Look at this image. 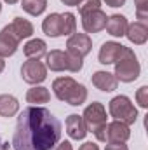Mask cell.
<instances>
[{"label":"cell","mask_w":148,"mask_h":150,"mask_svg":"<svg viewBox=\"0 0 148 150\" xmlns=\"http://www.w3.org/2000/svg\"><path fill=\"white\" fill-rule=\"evenodd\" d=\"M63 127L58 117L45 107H28L18 117L12 147L14 150H54Z\"/></svg>","instance_id":"obj_1"},{"label":"cell","mask_w":148,"mask_h":150,"mask_svg":"<svg viewBox=\"0 0 148 150\" xmlns=\"http://www.w3.org/2000/svg\"><path fill=\"white\" fill-rule=\"evenodd\" d=\"M52 91L58 100H61L72 107H80L87 100L85 86L78 84L72 77H58L52 82Z\"/></svg>","instance_id":"obj_2"},{"label":"cell","mask_w":148,"mask_h":150,"mask_svg":"<svg viewBox=\"0 0 148 150\" xmlns=\"http://www.w3.org/2000/svg\"><path fill=\"white\" fill-rule=\"evenodd\" d=\"M84 122H85V127H87V133H94L96 140L98 142H106V110L101 103L94 101L91 103L82 115Z\"/></svg>","instance_id":"obj_3"},{"label":"cell","mask_w":148,"mask_h":150,"mask_svg":"<svg viewBox=\"0 0 148 150\" xmlns=\"http://www.w3.org/2000/svg\"><path fill=\"white\" fill-rule=\"evenodd\" d=\"M140 72H141V67L134 51L129 47H124L122 56L115 61V74H113L115 79L120 82H134L140 77Z\"/></svg>","instance_id":"obj_4"},{"label":"cell","mask_w":148,"mask_h":150,"mask_svg":"<svg viewBox=\"0 0 148 150\" xmlns=\"http://www.w3.org/2000/svg\"><path fill=\"white\" fill-rule=\"evenodd\" d=\"M49 70L52 72H80L82 67H84V58H78L68 51H59V49H54L47 54V65H45Z\"/></svg>","instance_id":"obj_5"},{"label":"cell","mask_w":148,"mask_h":150,"mask_svg":"<svg viewBox=\"0 0 148 150\" xmlns=\"http://www.w3.org/2000/svg\"><path fill=\"white\" fill-rule=\"evenodd\" d=\"M108 110H110V115L115 119V120H120L127 126L134 124L136 119H138V110L136 107L132 105V101L127 98V96H115L108 105Z\"/></svg>","instance_id":"obj_6"},{"label":"cell","mask_w":148,"mask_h":150,"mask_svg":"<svg viewBox=\"0 0 148 150\" xmlns=\"http://www.w3.org/2000/svg\"><path fill=\"white\" fill-rule=\"evenodd\" d=\"M21 77L28 84H40L47 79V67L38 59H28L21 67Z\"/></svg>","instance_id":"obj_7"},{"label":"cell","mask_w":148,"mask_h":150,"mask_svg":"<svg viewBox=\"0 0 148 150\" xmlns=\"http://www.w3.org/2000/svg\"><path fill=\"white\" fill-rule=\"evenodd\" d=\"M92 49V40L87 33H77L75 32L73 35H70V38L66 40V51L72 52L78 58H84L91 52Z\"/></svg>","instance_id":"obj_8"},{"label":"cell","mask_w":148,"mask_h":150,"mask_svg":"<svg viewBox=\"0 0 148 150\" xmlns=\"http://www.w3.org/2000/svg\"><path fill=\"white\" fill-rule=\"evenodd\" d=\"M106 19H108L106 12H103L101 9H96V11L82 14V26H84L85 33H98V32L105 30Z\"/></svg>","instance_id":"obj_9"},{"label":"cell","mask_w":148,"mask_h":150,"mask_svg":"<svg viewBox=\"0 0 148 150\" xmlns=\"http://www.w3.org/2000/svg\"><path fill=\"white\" fill-rule=\"evenodd\" d=\"M105 131H106V143H125L131 136L129 126L120 120H113L106 124Z\"/></svg>","instance_id":"obj_10"},{"label":"cell","mask_w":148,"mask_h":150,"mask_svg":"<svg viewBox=\"0 0 148 150\" xmlns=\"http://www.w3.org/2000/svg\"><path fill=\"white\" fill-rule=\"evenodd\" d=\"M124 47L125 45H122L118 42H105L101 45V49H99V54H98L99 63L101 65H111V63H115L122 56Z\"/></svg>","instance_id":"obj_11"},{"label":"cell","mask_w":148,"mask_h":150,"mask_svg":"<svg viewBox=\"0 0 148 150\" xmlns=\"http://www.w3.org/2000/svg\"><path fill=\"white\" fill-rule=\"evenodd\" d=\"M5 28L9 30V33L18 42H21L23 38H28L33 35V25L28 19H23V18H14V21L11 25H7Z\"/></svg>","instance_id":"obj_12"},{"label":"cell","mask_w":148,"mask_h":150,"mask_svg":"<svg viewBox=\"0 0 148 150\" xmlns=\"http://www.w3.org/2000/svg\"><path fill=\"white\" fill-rule=\"evenodd\" d=\"M65 126H66L68 136L73 138V140H84L85 134H87V127H85V122H84L82 115H77V113L68 115Z\"/></svg>","instance_id":"obj_13"},{"label":"cell","mask_w":148,"mask_h":150,"mask_svg":"<svg viewBox=\"0 0 148 150\" xmlns=\"http://www.w3.org/2000/svg\"><path fill=\"white\" fill-rule=\"evenodd\" d=\"M92 86L98 87L99 91H105V93H111L117 89L118 86V80L115 79V75L110 74V72H94L92 74Z\"/></svg>","instance_id":"obj_14"},{"label":"cell","mask_w":148,"mask_h":150,"mask_svg":"<svg viewBox=\"0 0 148 150\" xmlns=\"http://www.w3.org/2000/svg\"><path fill=\"white\" fill-rule=\"evenodd\" d=\"M125 37L129 38L132 44H136V45H143V44L147 42V38H148L147 23H143V21H134V23L127 25Z\"/></svg>","instance_id":"obj_15"},{"label":"cell","mask_w":148,"mask_h":150,"mask_svg":"<svg viewBox=\"0 0 148 150\" xmlns=\"http://www.w3.org/2000/svg\"><path fill=\"white\" fill-rule=\"evenodd\" d=\"M42 30L47 37H61L63 35V16L58 12L49 14L42 23Z\"/></svg>","instance_id":"obj_16"},{"label":"cell","mask_w":148,"mask_h":150,"mask_svg":"<svg viewBox=\"0 0 148 150\" xmlns=\"http://www.w3.org/2000/svg\"><path fill=\"white\" fill-rule=\"evenodd\" d=\"M127 19H125V16H122V14H113L110 16L108 19H106V30H108V33H110L111 37H124L125 35V30H127Z\"/></svg>","instance_id":"obj_17"},{"label":"cell","mask_w":148,"mask_h":150,"mask_svg":"<svg viewBox=\"0 0 148 150\" xmlns=\"http://www.w3.org/2000/svg\"><path fill=\"white\" fill-rule=\"evenodd\" d=\"M18 44H19V42L12 37V35L9 33V30L4 26L2 32H0V56H2V58L12 56V54L18 51Z\"/></svg>","instance_id":"obj_18"},{"label":"cell","mask_w":148,"mask_h":150,"mask_svg":"<svg viewBox=\"0 0 148 150\" xmlns=\"http://www.w3.org/2000/svg\"><path fill=\"white\" fill-rule=\"evenodd\" d=\"M23 52H25V56H26L28 59H40L42 56L47 54V45H45L44 40L33 38V40H30V42L25 44Z\"/></svg>","instance_id":"obj_19"},{"label":"cell","mask_w":148,"mask_h":150,"mask_svg":"<svg viewBox=\"0 0 148 150\" xmlns=\"http://www.w3.org/2000/svg\"><path fill=\"white\" fill-rule=\"evenodd\" d=\"M19 110V101L11 94H0V115L12 117Z\"/></svg>","instance_id":"obj_20"},{"label":"cell","mask_w":148,"mask_h":150,"mask_svg":"<svg viewBox=\"0 0 148 150\" xmlns=\"http://www.w3.org/2000/svg\"><path fill=\"white\" fill-rule=\"evenodd\" d=\"M49 100H51V93L47 87H42V86H35L26 93V101L32 105H42V103H47Z\"/></svg>","instance_id":"obj_21"},{"label":"cell","mask_w":148,"mask_h":150,"mask_svg":"<svg viewBox=\"0 0 148 150\" xmlns=\"http://www.w3.org/2000/svg\"><path fill=\"white\" fill-rule=\"evenodd\" d=\"M21 7L32 16H40L47 7V0H21Z\"/></svg>","instance_id":"obj_22"},{"label":"cell","mask_w":148,"mask_h":150,"mask_svg":"<svg viewBox=\"0 0 148 150\" xmlns=\"http://www.w3.org/2000/svg\"><path fill=\"white\" fill-rule=\"evenodd\" d=\"M63 16V35H73L77 30V19L72 12H65Z\"/></svg>","instance_id":"obj_23"},{"label":"cell","mask_w":148,"mask_h":150,"mask_svg":"<svg viewBox=\"0 0 148 150\" xmlns=\"http://www.w3.org/2000/svg\"><path fill=\"white\" fill-rule=\"evenodd\" d=\"M77 7H78V12H80V16H82V14H85V12L101 9V0H82Z\"/></svg>","instance_id":"obj_24"},{"label":"cell","mask_w":148,"mask_h":150,"mask_svg":"<svg viewBox=\"0 0 148 150\" xmlns=\"http://www.w3.org/2000/svg\"><path fill=\"white\" fill-rule=\"evenodd\" d=\"M134 5H136V16L140 21L147 23L148 19V0H134Z\"/></svg>","instance_id":"obj_25"},{"label":"cell","mask_w":148,"mask_h":150,"mask_svg":"<svg viewBox=\"0 0 148 150\" xmlns=\"http://www.w3.org/2000/svg\"><path fill=\"white\" fill-rule=\"evenodd\" d=\"M136 100H138V105H140L141 108H147L148 107V87L147 86H143V87L138 89V93H136Z\"/></svg>","instance_id":"obj_26"},{"label":"cell","mask_w":148,"mask_h":150,"mask_svg":"<svg viewBox=\"0 0 148 150\" xmlns=\"http://www.w3.org/2000/svg\"><path fill=\"white\" fill-rule=\"evenodd\" d=\"M105 150H129L125 143H108Z\"/></svg>","instance_id":"obj_27"},{"label":"cell","mask_w":148,"mask_h":150,"mask_svg":"<svg viewBox=\"0 0 148 150\" xmlns=\"http://www.w3.org/2000/svg\"><path fill=\"white\" fill-rule=\"evenodd\" d=\"M105 4L110 7H122L125 4V0H105Z\"/></svg>","instance_id":"obj_28"},{"label":"cell","mask_w":148,"mask_h":150,"mask_svg":"<svg viewBox=\"0 0 148 150\" xmlns=\"http://www.w3.org/2000/svg\"><path fill=\"white\" fill-rule=\"evenodd\" d=\"M54 150H73V149H72V143L70 142H61L59 145L54 147Z\"/></svg>","instance_id":"obj_29"},{"label":"cell","mask_w":148,"mask_h":150,"mask_svg":"<svg viewBox=\"0 0 148 150\" xmlns=\"http://www.w3.org/2000/svg\"><path fill=\"white\" fill-rule=\"evenodd\" d=\"M78 150H99V149H98V145H96V143H92V142H85V143H84Z\"/></svg>","instance_id":"obj_30"},{"label":"cell","mask_w":148,"mask_h":150,"mask_svg":"<svg viewBox=\"0 0 148 150\" xmlns=\"http://www.w3.org/2000/svg\"><path fill=\"white\" fill-rule=\"evenodd\" d=\"M61 2H63L65 5H78L82 0H61Z\"/></svg>","instance_id":"obj_31"},{"label":"cell","mask_w":148,"mask_h":150,"mask_svg":"<svg viewBox=\"0 0 148 150\" xmlns=\"http://www.w3.org/2000/svg\"><path fill=\"white\" fill-rule=\"evenodd\" d=\"M4 68H5V61H4V58L0 56V74L4 72Z\"/></svg>","instance_id":"obj_32"},{"label":"cell","mask_w":148,"mask_h":150,"mask_svg":"<svg viewBox=\"0 0 148 150\" xmlns=\"http://www.w3.org/2000/svg\"><path fill=\"white\" fill-rule=\"evenodd\" d=\"M0 150H9V142H4L2 147H0Z\"/></svg>","instance_id":"obj_33"},{"label":"cell","mask_w":148,"mask_h":150,"mask_svg":"<svg viewBox=\"0 0 148 150\" xmlns=\"http://www.w3.org/2000/svg\"><path fill=\"white\" fill-rule=\"evenodd\" d=\"M4 2H7V4H16V2H19V0H4Z\"/></svg>","instance_id":"obj_34"},{"label":"cell","mask_w":148,"mask_h":150,"mask_svg":"<svg viewBox=\"0 0 148 150\" xmlns=\"http://www.w3.org/2000/svg\"><path fill=\"white\" fill-rule=\"evenodd\" d=\"M0 12H2V4H0Z\"/></svg>","instance_id":"obj_35"},{"label":"cell","mask_w":148,"mask_h":150,"mask_svg":"<svg viewBox=\"0 0 148 150\" xmlns=\"http://www.w3.org/2000/svg\"><path fill=\"white\" fill-rule=\"evenodd\" d=\"M0 147H2V140H0Z\"/></svg>","instance_id":"obj_36"}]
</instances>
